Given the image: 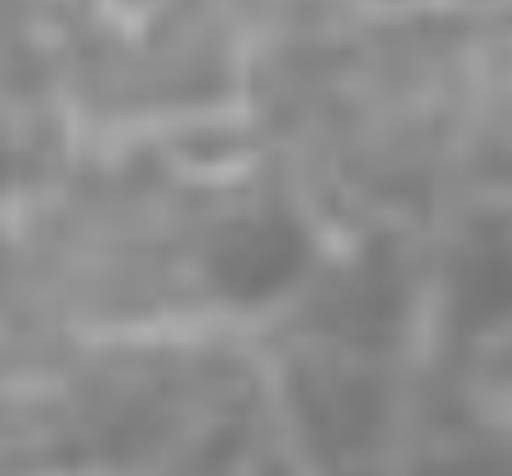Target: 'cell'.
<instances>
[{
    "label": "cell",
    "mask_w": 512,
    "mask_h": 476,
    "mask_svg": "<svg viewBox=\"0 0 512 476\" xmlns=\"http://www.w3.org/2000/svg\"><path fill=\"white\" fill-rule=\"evenodd\" d=\"M306 265V238L288 216H261L243 221L221 238L212 256V274L230 297L256 301L279 292Z\"/></svg>",
    "instance_id": "6da1fadb"
}]
</instances>
